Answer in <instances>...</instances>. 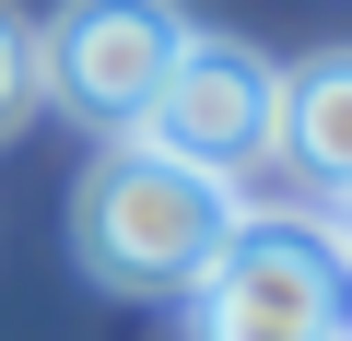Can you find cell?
Masks as SVG:
<instances>
[{
  "instance_id": "7a4b0ae2",
  "label": "cell",
  "mask_w": 352,
  "mask_h": 341,
  "mask_svg": "<svg viewBox=\"0 0 352 341\" xmlns=\"http://www.w3.org/2000/svg\"><path fill=\"white\" fill-rule=\"evenodd\" d=\"M270 106H282V71L258 59V48H235V36H188L176 48V71H164V94L141 106V153H164V165H188V177H223L235 200H247V177L258 165H282L270 153Z\"/></svg>"
},
{
  "instance_id": "3957f363",
  "label": "cell",
  "mask_w": 352,
  "mask_h": 341,
  "mask_svg": "<svg viewBox=\"0 0 352 341\" xmlns=\"http://www.w3.org/2000/svg\"><path fill=\"white\" fill-rule=\"evenodd\" d=\"M176 48H188V24H176V0H59V24L36 36V94L71 106L82 130H141V106L164 94Z\"/></svg>"
},
{
  "instance_id": "8992f818",
  "label": "cell",
  "mask_w": 352,
  "mask_h": 341,
  "mask_svg": "<svg viewBox=\"0 0 352 341\" xmlns=\"http://www.w3.org/2000/svg\"><path fill=\"white\" fill-rule=\"evenodd\" d=\"M24 106H47V94H36V24L0 12V141L24 130Z\"/></svg>"
},
{
  "instance_id": "6da1fadb",
  "label": "cell",
  "mask_w": 352,
  "mask_h": 341,
  "mask_svg": "<svg viewBox=\"0 0 352 341\" xmlns=\"http://www.w3.org/2000/svg\"><path fill=\"white\" fill-rule=\"evenodd\" d=\"M235 224H247V200L223 177H188V165H164L141 141L106 153L71 189V247L118 294H200V271L235 247Z\"/></svg>"
},
{
  "instance_id": "5b68a950",
  "label": "cell",
  "mask_w": 352,
  "mask_h": 341,
  "mask_svg": "<svg viewBox=\"0 0 352 341\" xmlns=\"http://www.w3.org/2000/svg\"><path fill=\"white\" fill-rule=\"evenodd\" d=\"M270 153L294 165L305 189L352 200V48H317L282 71V106H270Z\"/></svg>"
},
{
  "instance_id": "ba28073f",
  "label": "cell",
  "mask_w": 352,
  "mask_h": 341,
  "mask_svg": "<svg viewBox=\"0 0 352 341\" xmlns=\"http://www.w3.org/2000/svg\"><path fill=\"white\" fill-rule=\"evenodd\" d=\"M340 341H352V329H340Z\"/></svg>"
},
{
  "instance_id": "52a82bcc",
  "label": "cell",
  "mask_w": 352,
  "mask_h": 341,
  "mask_svg": "<svg viewBox=\"0 0 352 341\" xmlns=\"http://www.w3.org/2000/svg\"><path fill=\"white\" fill-rule=\"evenodd\" d=\"M329 247H340V271H352V200H340V236H329Z\"/></svg>"
},
{
  "instance_id": "277c9868",
  "label": "cell",
  "mask_w": 352,
  "mask_h": 341,
  "mask_svg": "<svg viewBox=\"0 0 352 341\" xmlns=\"http://www.w3.org/2000/svg\"><path fill=\"white\" fill-rule=\"evenodd\" d=\"M352 271L305 224H235V247L200 271V341H340Z\"/></svg>"
}]
</instances>
